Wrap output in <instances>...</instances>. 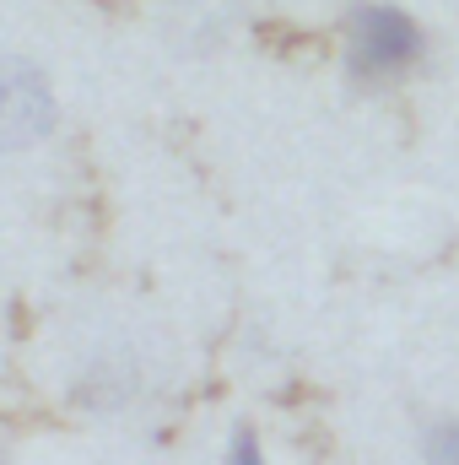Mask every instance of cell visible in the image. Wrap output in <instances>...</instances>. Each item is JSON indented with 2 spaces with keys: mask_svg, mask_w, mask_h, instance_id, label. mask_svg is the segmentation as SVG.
Returning a JSON list of instances; mask_svg holds the SVG:
<instances>
[{
  "mask_svg": "<svg viewBox=\"0 0 459 465\" xmlns=\"http://www.w3.org/2000/svg\"><path fill=\"white\" fill-rule=\"evenodd\" d=\"M232 465H265V460H259V444H254L249 433H238V439H232Z\"/></svg>",
  "mask_w": 459,
  "mask_h": 465,
  "instance_id": "277c9868",
  "label": "cell"
},
{
  "mask_svg": "<svg viewBox=\"0 0 459 465\" xmlns=\"http://www.w3.org/2000/svg\"><path fill=\"white\" fill-rule=\"evenodd\" d=\"M427 465H459V422H438L427 433Z\"/></svg>",
  "mask_w": 459,
  "mask_h": 465,
  "instance_id": "3957f363",
  "label": "cell"
},
{
  "mask_svg": "<svg viewBox=\"0 0 459 465\" xmlns=\"http://www.w3.org/2000/svg\"><path fill=\"white\" fill-rule=\"evenodd\" d=\"M422 60V27L395 5H356L351 11V71L356 76H395Z\"/></svg>",
  "mask_w": 459,
  "mask_h": 465,
  "instance_id": "6da1fadb",
  "label": "cell"
},
{
  "mask_svg": "<svg viewBox=\"0 0 459 465\" xmlns=\"http://www.w3.org/2000/svg\"><path fill=\"white\" fill-rule=\"evenodd\" d=\"M49 124H54L49 82L22 60H0V152L33 146Z\"/></svg>",
  "mask_w": 459,
  "mask_h": 465,
  "instance_id": "7a4b0ae2",
  "label": "cell"
}]
</instances>
